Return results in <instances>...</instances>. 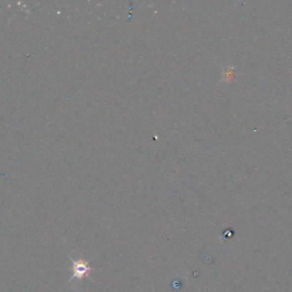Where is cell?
Here are the masks:
<instances>
[{
  "instance_id": "1",
  "label": "cell",
  "mask_w": 292,
  "mask_h": 292,
  "mask_svg": "<svg viewBox=\"0 0 292 292\" xmlns=\"http://www.w3.org/2000/svg\"><path fill=\"white\" fill-rule=\"evenodd\" d=\"M73 264V279H79L81 280L84 275H88V273L90 272V266L87 261L83 259H75L72 261Z\"/></svg>"
}]
</instances>
